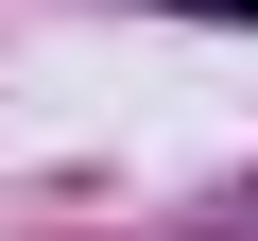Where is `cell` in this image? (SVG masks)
<instances>
[{
  "label": "cell",
  "mask_w": 258,
  "mask_h": 241,
  "mask_svg": "<svg viewBox=\"0 0 258 241\" xmlns=\"http://www.w3.org/2000/svg\"><path fill=\"white\" fill-rule=\"evenodd\" d=\"M155 18H258V0H155Z\"/></svg>",
  "instance_id": "6da1fadb"
}]
</instances>
